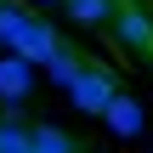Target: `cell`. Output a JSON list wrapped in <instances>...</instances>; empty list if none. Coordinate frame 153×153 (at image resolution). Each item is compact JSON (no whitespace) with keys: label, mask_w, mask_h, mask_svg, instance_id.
<instances>
[{"label":"cell","mask_w":153,"mask_h":153,"mask_svg":"<svg viewBox=\"0 0 153 153\" xmlns=\"http://www.w3.org/2000/svg\"><path fill=\"white\" fill-rule=\"evenodd\" d=\"M119 97V85H114V74L102 68V62H85L79 68V79L68 85V102L79 108V114H108V102Z\"/></svg>","instance_id":"1"},{"label":"cell","mask_w":153,"mask_h":153,"mask_svg":"<svg viewBox=\"0 0 153 153\" xmlns=\"http://www.w3.org/2000/svg\"><path fill=\"white\" fill-rule=\"evenodd\" d=\"M57 51H62V34H57L45 17H28V23L11 34V57H23V62H34V68H45Z\"/></svg>","instance_id":"2"},{"label":"cell","mask_w":153,"mask_h":153,"mask_svg":"<svg viewBox=\"0 0 153 153\" xmlns=\"http://www.w3.org/2000/svg\"><path fill=\"white\" fill-rule=\"evenodd\" d=\"M114 40L125 45V51H136V57H153V17L142 6H119V17H114Z\"/></svg>","instance_id":"3"},{"label":"cell","mask_w":153,"mask_h":153,"mask_svg":"<svg viewBox=\"0 0 153 153\" xmlns=\"http://www.w3.org/2000/svg\"><path fill=\"white\" fill-rule=\"evenodd\" d=\"M102 125H108V131H114L119 142H136V136L148 131V119H142V102H136V97H125V91H119V97L108 102V114H102Z\"/></svg>","instance_id":"4"},{"label":"cell","mask_w":153,"mask_h":153,"mask_svg":"<svg viewBox=\"0 0 153 153\" xmlns=\"http://www.w3.org/2000/svg\"><path fill=\"white\" fill-rule=\"evenodd\" d=\"M28 85H34V62H23V57H0V97H6V102H23Z\"/></svg>","instance_id":"5"},{"label":"cell","mask_w":153,"mask_h":153,"mask_svg":"<svg viewBox=\"0 0 153 153\" xmlns=\"http://www.w3.org/2000/svg\"><path fill=\"white\" fill-rule=\"evenodd\" d=\"M68 17H74L79 28H97V23L119 17V0H68Z\"/></svg>","instance_id":"6"},{"label":"cell","mask_w":153,"mask_h":153,"mask_svg":"<svg viewBox=\"0 0 153 153\" xmlns=\"http://www.w3.org/2000/svg\"><path fill=\"white\" fill-rule=\"evenodd\" d=\"M79 68H85V62H79V57H68V45H62V51H57V57L45 62V74H51V79H57L62 91H68V85L79 79Z\"/></svg>","instance_id":"7"},{"label":"cell","mask_w":153,"mask_h":153,"mask_svg":"<svg viewBox=\"0 0 153 153\" xmlns=\"http://www.w3.org/2000/svg\"><path fill=\"white\" fill-rule=\"evenodd\" d=\"M34 148V131H23V125H0V153H28Z\"/></svg>","instance_id":"8"},{"label":"cell","mask_w":153,"mask_h":153,"mask_svg":"<svg viewBox=\"0 0 153 153\" xmlns=\"http://www.w3.org/2000/svg\"><path fill=\"white\" fill-rule=\"evenodd\" d=\"M34 148L40 153H74V142H68L62 131H51V125H34Z\"/></svg>","instance_id":"9"},{"label":"cell","mask_w":153,"mask_h":153,"mask_svg":"<svg viewBox=\"0 0 153 153\" xmlns=\"http://www.w3.org/2000/svg\"><path fill=\"white\" fill-rule=\"evenodd\" d=\"M23 23H28V11H23V6H0V45H11V34H17Z\"/></svg>","instance_id":"10"},{"label":"cell","mask_w":153,"mask_h":153,"mask_svg":"<svg viewBox=\"0 0 153 153\" xmlns=\"http://www.w3.org/2000/svg\"><path fill=\"white\" fill-rule=\"evenodd\" d=\"M119 6H136V0H119Z\"/></svg>","instance_id":"11"},{"label":"cell","mask_w":153,"mask_h":153,"mask_svg":"<svg viewBox=\"0 0 153 153\" xmlns=\"http://www.w3.org/2000/svg\"><path fill=\"white\" fill-rule=\"evenodd\" d=\"M28 153H40V148H28Z\"/></svg>","instance_id":"12"},{"label":"cell","mask_w":153,"mask_h":153,"mask_svg":"<svg viewBox=\"0 0 153 153\" xmlns=\"http://www.w3.org/2000/svg\"><path fill=\"white\" fill-rule=\"evenodd\" d=\"M0 6H6V0H0Z\"/></svg>","instance_id":"13"},{"label":"cell","mask_w":153,"mask_h":153,"mask_svg":"<svg viewBox=\"0 0 153 153\" xmlns=\"http://www.w3.org/2000/svg\"><path fill=\"white\" fill-rule=\"evenodd\" d=\"M62 6H68V0H62Z\"/></svg>","instance_id":"14"}]
</instances>
